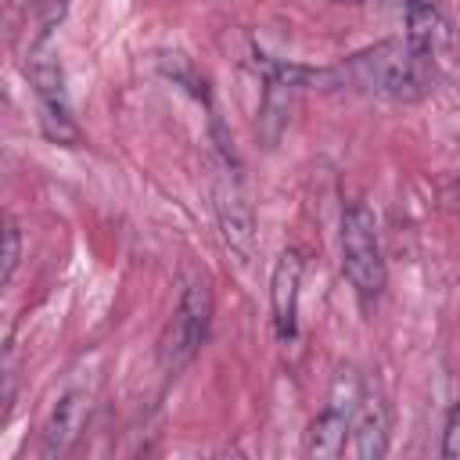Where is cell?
<instances>
[{
    "mask_svg": "<svg viewBox=\"0 0 460 460\" xmlns=\"http://www.w3.org/2000/svg\"><path fill=\"white\" fill-rule=\"evenodd\" d=\"M446 43H449V22L442 18V11L428 0H406V47L431 65Z\"/></svg>",
    "mask_w": 460,
    "mask_h": 460,
    "instance_id": "obj_10",
    "label": "cell"
},
{
    "mask_svg": "<svg viewBox=\"0 0 460 460\" xmlns=\"http://www.w3.org/2000/svg\"><path fill=\"white\" fill-rule=\"evenodd\" d=\"M298 284H302V255L291 248L277 259L270 277V305H273V331L280 341H291L298 331Z\"/></svg>",
    "mask_w": 460,
    "mask_h": 460,
    "instance_id": "obj_8",
    "label": "cell"
},
{
    "mask_svg": "<svg viewBox=\"0 0 460 460\" xmlns=\"http://www.w3.org/2000/svg\"><path fill=\"white\" fill-rule=\"evenodd\" d=\"M86 410H90V392L86 388H65L47 420H43V431H40V456L43 460H54V456H65L72 449V442L79 438L83 424H86Z\"/></svg>",
    "mask_w": 460,
    "mask_h": 460,
    "instance_id": "obj_7",
    "label": "cell"
},
{
    "mask_svg": "<svg viewBox=\"0 0 460 460\" xmlns=\"http://www.w3.org/2000/svg\"><path fill=\"white\" fill-rule=\"evenodd\" d=\"M428 61H420L406 43H377L367 54H356L349 61V79L363 90L395 97V101H413L420 97L428 83Z\"/></svg>",
    "mask_w": 460,
    "mask_h": 460,
    "instance_id": "obj_2",
    "label": "cell"
},
{
    "mask_svg": "<svg viewBox=\"0 0 460 460\" xmlns=\"http://www.w3.org/2000/svg\"><path fill=\"white\" fill-rule=\"evenodd\" d=\"M18 262H22V230L14 223H7L4 226V270H0V284H11Z\"/></svg>",
    "mask_w": 460,
    "mask_h": 460,
    "instance_id": "obj_11",
    "label": "cell"
},
{
    "mask_svg": "<svg viewBox=\"0 0 460 460\" xmlns=\"http://www.w3.org/2000/svg\"><path fill=\"white\" fill-rule=\"evenodd\" d=\"M349 453L356 460H381L388 453V406L377 392L363 388V399L349 428Z\"/></svg>",
    "mask_w": 460,
    "mask_h": 460,
    "instance_id": "obj_9",
    "label": "cell"
},
{
    "mask_svg": "<svg viewBox=\"0 0 460 460\" xmlns=\"http://www.w3.org/2000/svg\"><path fill=\"white\" fill-rule=\"evenodd\" d=\"M338 244H341V273L356 291L359 305L370 309L385 291V259L377 241V219L363 201H352L341 212Z\"/></svg>",
    "mask_w": 460,
    "mask_h": 460,
    "instance_id": "obj_1",
    "label": "cell"
},
{
    "mask_svg": "<svg viewBox=\"0 0 460 460\" xmlns=\"http://www.w3.org/2000/svg\"><path fill=\"white\" fill-rule=\"evenodd\" d=\"M208 323H212V291H208L205 277H194V280H187L180 305H176V313L162 334V345H158L165 374H180L198 356V349L208 334Z\"/></svg>",
    "mask_w": 460,
    "mask_h": 460,
    "instance_id": "obj_3",
    "label": "cell"
},
{
    "mask_svg": "<svg viewBox=\"0 0 460 460\" xmlns=\"http://www.w3.org/2000/svg\"><path fill=\"white\" fill-rule=\"evenodd\" d=\"M25 72H29V79H32V86H36L47 133H50L58 144H72V140H75V122H72L68 90H65V72H61V61L54 58V50L47 47V40H36V47L29 50Z\"/></svg>",
    "mask_w": 460,
    "mask_h": 460,
    "instance_id": "obj_5",
    "label": "cell"
},
{
    "mask_svg": "<svg viewBox=\"0 0 460 460\" xmlns=\"http://www.w3.org/2000/svg\"><path fill=\"white\" fill-rule=\"evenodd\" d=\"M442 456L446 460H460V406L449 410L446 417V431H442Z\"/></svg>",
    "mask_w": 460,
    "mask_h": 460,
    "instance_id": "obj_12",
    "label": "cell"
},
{
    "mask_svg": "<svg viewBox=\"0 0 460 460\" xmlns=\"http://www.w3.org/2000/svg\"><path fill=\"white\" fill-rule=\"evenodd\" d=\"M212 205H216L223 244L234 252L237 262H248L255 255V216H252V205H248V198H244V190H241L234 172H219L216 176Z\"/></svg>",
    "mask_w": 460,
    "mask_h": 460,
    "instance_id": "obj_6",
    "label": "cell"
},
{
    "mask_svg": "<svg viewBox=\"0 0 460 460\" xmlns=\"http://www.w3.org/2000/svg\"><path fill=\"white\" fill-rule=\"evenodd\" d=\"M363 399V381L356 370H338L327 392V402L320 410V417L313 420L309 435H305V453L316 460H338L349 446V428H352V413Z\"/></svg>",
    "mask_w": 460,
    "mask_h": 460,
    "instance_id": "obj_4",
    "label": "cell"
}]
</instances>
